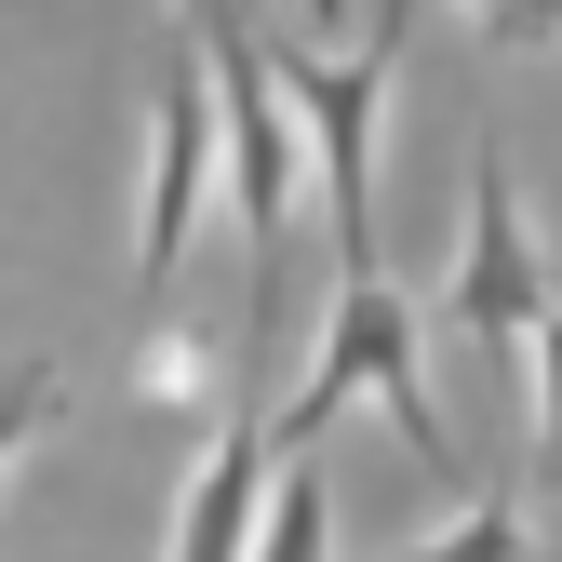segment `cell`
Listing matches in <instances>:
<instances>
[{
	"label": "cell",
	"mask_w": 562,
	"mask_h": 562,
	"mask_svg": "<svg viewBox=\"0 0 562 562\" xmlns=\"http://www.w3.org/2000/svg\"><path fill=\"white\" fill-rule=\"evenodd\" d=\"M201 201H215V94H201V54L175 41L161 94H148V201H134V295H175V255L201 228Z\"/></svg>",
	"instance_id": "5b68a950"
},
{
	"label": "cell",
	"mask_w": 562,
	"mask_h": 562,
	"mask_svg": "<svg viewBox=\"0 0 562 562\" xmlns=\"http://www.w3.org/2000/svg\"><path fill=\"white\" fill-rule=\"evenodd\" d=\"M549 536H536V509H509V496H469L442 536H415V549H389V562H536Z\"/></svg>",
	"instance_id": "ba28073f"
},
{
	"label": "cell",
	"mask_w": 562,
	"mask_h": 562,
	"mask_svg": "<svg viewBox=\"0 0 562 562\" xmlns=\"http://www.w3.org/2000/svg\"><path fill=\"white\" fill-rule=\"evenodd\" d=\"M536 308H549V255L522 228V161H509V134H482L469 148V241H456V281H442V322L482 348V362H522Z\"/></svg>",
	"instance_id": "277c9868"
},
{
	"label": "cell",
	"mask_w": 562,
	"mask_h": 562,
	"mask_svg": "<svg viewBox=\"0 0 562 562\" xmlns=\"http://www.w3.org/2000/svg\"><path fill=\"white\" fill-rule=\"evenodd\" d=\"M188 54L215 94V175L241 188V241H255V348H281V201H295V121L268 94V54L241 0H188Z\"/></svg>",
	"instance_id": "3957f363"
},
{
	"label": "cell",
	"mask_w": 562,
	"mask_h": 562,
	"mask_svg": "<svg viewBox=\"0 0 562 562\" xmlns=\"http://www.w3.org/2000/svg\"><path fill=\"white\" fill-rule=\"evenodd\" d=\"M402 41H415V0L348 41V54H308V41H268V94L281 121H308V161H322V228H335V281H375V134H389V81H402Z\"/></svg>",
	"instance_id": "6da1fadb"
},
{
	"label": "cell",
	"mask_w": 562,
	"mask_h": 562,
	"mask_svg": "<svg viewBox=\"0 0 562 562\" xmlns=\"http://www.w3.org/2000/svg\"><path fill=\"white\" fill-rule=\"evenodd\" d=\"M134 402H148V415H188V402H215V348H201L175 308H148V335H134Z\"/></svg>",
	"instance_id": "52a82bcc"
},
{
	"label": "cell",
	"mask_w": 562,
	"mask_h": 562,
	"mask_svg": "<svg viewBox=\"0 0 562 562\" xmlns=\"http://www.w3.org/2000/svg\"><path fill=\"white\" fill-rule=\"evenodd\" d=\"M241 562H335V496H322L308 456L268 469V509H255V549H241Z\"/></svg>",
	"instance_id": "8992f818"
},
{
	"label": "cell",
	"mask_w": 562,
	"mask_h": 562,
	"mask_svg": "<svg viewBox=\"0 0 562 562\" xmlns=\"http://www.w3.org/2000/svg\"><path fill=\"white\" fill-rule=\"evenodd\" d=\"M348 402H389L402 456L429 469V482H469V456H456V429H442V402H429V362H415V308H402V281H335L322 362L295 375V402H281V415H255L268 469H281V456H308V442L335 429Z\"/></svg>",
	"instance_id": "7a4b0ae2"
},
{
	"label": "cell",
	"mask_w": 562,
	"mask_h": 562,
	"mask_svg": "<svg viewBox=\"0 0 562 562\" xmlns=\"http://www.w3.org/2000/svg\"><path fill=\"white\" fill-rule=\"evenodd\" d=\"M41 415H54V362H14V375H0V469L27 456V429H41Z\"/></svg>",
	"instance_id": "30bf717a"
},
{
	"label": "cell",
	"mask_w": 562,
	"mask_h": 562,
	"mask_svg": "<svg viewBox=\"0 0 562 562\" xmlns=\"http://www.w3.org/2000/svg\"><path fill=\"white\" fill-rule=\"evenodd\" d=\"M522 348H536V469L562 482V295L536 308V335H522Z\"/></svg>",
	"instance_id": "9c48e42d"
},
{
	"label": "cell",
	"mask_w": 562,
	"mask_h": 562,
	"mask_svg": "<svg viewBox=\"0 0 562 562\" xmlns=\"http://www.w3.org/2000/svg\"><path fill=\"white\" fill-rule=\"evenodd\" d=\"M482 41H496V54H562V0H496Z\"/></svg>",
	"instance_id": "8fae6325"
},
{
	"label": "cell",
	"mask_w": 562,
	"mask_h": 562,
	"mask_svg": "<svg viewBox=\"0 0 562 562\" xmlns=\"http://www.w3.org/2000/svg\"><path fill=\"white\" fill-rule=\"evenodd\" d=\"M469 14H496V0H469Z\"/></svg>",
	"instance_id": "7c38bea8"
}]
</instances>
